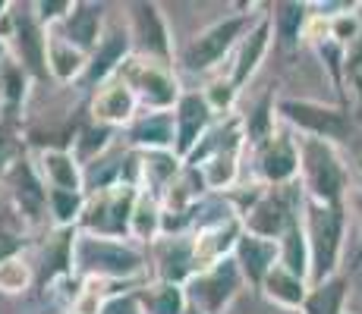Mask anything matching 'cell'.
<instances>
[{
  "label": "cell",
  "instance_id": "obj_3",
  "mask_svg": "<svg viewBox=\"0 0 362 314\" xmlns=\"http://www.w3.org/2000/svg\"><path fill=\"white\" fill-rule=\"evenodd\" d=\"M299 188H303L299 183L277 186V188L268 186L259 198L252 201V207H246V211L240 214L243 229L252 236H262V239L281 242V236L303 217L305 192H299Z\"/></svg>",
  "mask_w": 362,
  "mask_h": 314
},
{
  "label": "cell",
  "instance_id": "obj_1",
  "mask_svg": "<svg viewBox=\"0 0 362 314\" xmlns=\"http://www.w3.org/2000/svg\"><path fill=\"white\" fill-rule=\"evenodd\" d=\"M299 186L318 205H346L350 170L334 142L299 135Z\"/></svg>",
  "mask_w": 362,
  "mask_h": 314
},
{
  "label": "cell",
  "instance_id": "obj_37",
  "mask_svg": "<svg viewBox=\"0 0 362 314\" xmlns=\"http://www.w3.org/2000/svg\"><path fill=\"white\" fill-rule=\"evenodd\" d=\"M107 135H110V129L107 126H98V129H88L86 135H82V157H92L95 155V145H98V151L107 145Z\"/></svg>",
  "mask_w": 362,
  "mask_h": 314
},
{
  "label": "cell",
  "instance_id": "obj_20",
  "mask_svg": "<svg viewBox=\"0 0 362 314\" xmlns=\"http://www.w3.org/2000/svg\"><path fill=\"white\" fill-rule=\"evenodd\" d=\"M309 289H312L309 283L299 280L296 274H290V270L281 267V264H277L262 283L264 298L281 305V308H287V311H303V302H305V296H309Z\"/></svg>",
  "mask_w": 362,
  "mask_h": 314
},
{
  "label": "cell",
  "instance_id": "obj_30",
  "mask_svg": "<svg viewBox=\"0 0 362 314\" xmlns=\"http://www.w3.org/2000/svg\"><path fill=\"white\" fill-rule=\"evenodd\" d=\"M158 229H161V211H158L155 198L151 195H142L139 192V201H136V211H132V227L129 233L136 236V239H155Z\"/></svg>",
  "mask_w": 362,
  "mask_h": 314
},
{
  "label": "cell",
  "instance_id": "obj_26",
  "mask_svg": "<svg viewBox=\"0 0 362 314\" xmlns=\"http://www.w3.org/2000/svg\"><path fill=\"white\" fill-rule=\"evenodd\" d=\"M13 188H16L19 211H23L29 220H38L41 214H45V207H47V188L38 183L35 170L25 164V160L23 164H16V170H13Z\"/></svg>",
  "mask_w": 362,
  "mask_h": 314
},
{
  "label": "cell",
  "instance_id": "obj_28",
  "mask_svg": "<svg viewBox=\"0 0 362 314\" xmlns=\"http://www.w3.org/2000/svg\"><path fill=\"white\" fill-rule=\"evenodd\" d=\"M47 69L60 82H73L82 69H88V63H86V54L69 44L64 35H54V38H47Z\"/></svg>",
  "mask_w": 362,
  "mask_h": 314
},
{
  "label": "cell",
  "instance_id": "obj_35",
  "mask_svg": "<svg viewBox=\"0 0 362 314\" xmlns=\"http://www.w3.org/2000/svg\"><path fill=\"white\" fill-rule=\"evenodd\" d=\"M0 85H4V95L6 97V104H10V110L16 107L19 101L25 97V82H23V69H16V66H10L4 76H0Z\"/></svg>",
  "mask_w": 362,
  "mask_h": 314
},
{
  "label": "cell",
  "instance_id": "obj_44",
  "mask_svg": "<svg viewBox=\"0 0 362 314\" xmlns=\"http://www.w3.org/2000/svg\"><path fill=\"white\" fill-rule=\"evenodd\" d=\"M346 314H353V311H346Z\"/></svg>",
  "mask_w": 362,
  "mask_h": 314
},
{
  "label": "cell",
  "instance_id": "obj_23",
  "mask_svg": "<svg viewBox=\"0 0 362 314\" xmlns=\"http://www.w3.org/2000/svg\"><path fill=\"white\" fill-rule=\"evenodd\" d=\"M281 267H287L290 274H296L299 280H305L312 286V251H309V239H305V227L303 217H299L287 233L281 236Z\"/></svg>",
  "mask_w": 362,
  "mask_h": 314
},
{
  "label": "cell",
  "instance_id": "obj_42",
  "mask_svg": "<svg viewBox=\"0 0 362 314\" xmlns=\"http://www.w3.org/2000/svg\"><path fill=\"white\" fill-rule=\"evenodd\" d=\"M186 314H205V311L196 308V305H189V308H186Z\"/></svg>",
  "mask_w": 362,
  "mask_h": 314
},
{
  "label": "cell",
  "instance_id": "obj_14",
  "mask_svg": "<svg viewBox=\"0 0 362 314\" xmlns=\"http://www.w3.org/2000/svg\"><path fill=\"white\" fill-rule=\"evenodd\" d=\"M211 114L214 110L208 107L205 95H183L177 104V145H173V151H177L180 157H189L192 151H196V142H202V135H205L208 123H211Z\"/></svg>",
  "mask_w": 362,
  "mask_h": 314
},
{
  "label": "cell",
  "instance_id": "obj_43",
  "mask_svg": "<svg viewBox=\"0 0 362 314\" xmlns=\"http://www.w3.org/2000/svg\"><path fill=\"white\" fill-rule=\"evenodd\" d=\"M6 6H10V4H4V0H0V16H4V10H6Z\"/></svg>",
  "mask_w": 362,
  "mask_h": 314
},
{
  "label": "cell",
  "instance_id": "obj_4",
  "mask_svg": "<svg viewBox=\"0 0 362 314\" xmlns=\"http://www.w3.org/2000/svg\"><path fill=\"white\" fill-rule=\"evenodd\" d=\"M277 116L299 129V135L325 138V142H344L353 132V116L346 107L325 101H312V97H284L277 101Z\"/></svg>",
  "mask_w": 362,
  "mask_h": 314
},
{
  "label": "cell",
  "instance_id": "obj_38",
  "mask_svg": "<svg viewBox=\"0 0 362 314\" xmlns=\"http://www.w3.org/2000/svg\"><path fill=\"white\" fill-rule=\"evenodd\" d=\"M98 314H139V298H132V296L110 298L107 305H101Z\"/></svg>",
  "mask_w": 362,
  "mask_h": 314
},
{
  "label": "cell",
  "instance_id": "obj_34",
  "mask_svg": "<svg viewBox=\"0 0 362 314\" xmlns=\"http://www.w3.org/2000/svg\"><path fill=\"white\" fill-rule=\"evenodd\" d=\"M205 101H208V107H211V110H230L233 101H236V85H233V79L214 82V85L208 88Z\"/></svg>",
  "mask_w": 362,
  "mask_h": 314
},
{
  "label": "cell",
  "instance_id": "obj_39",
  "mask_svg": "<svg viewBox=\"0 0 362 314\" xmlns=\"http://www.w3.org/2000/svg\"><path fill=\"white\" fill-rule=\"evenodd\" d=\"M6 155H10V138H6V132L0 129V164L6 160Z\"/></svg>",
  "mask_w": 362,
  "mask_h": 314
},
{
  "label": "cell",
  "instance_id": "obj_41",
  "mask_svg": "<svg viewBox=\"0 0 362 314\" xmlns=\"http://www.w3.org/2000/svg\"><path fill=\"white\" fill-rule=\"evenodd\" d=\"M356 188L362 192V157L356 160Z\"/></svg>",
  "mask_w": 362,
  "mask_h": 314
},
{
  "label": "cell",
  "instance_id": "obj_9",
  "mask_svg": "<svg viewBox=\"0 0 362 314\" xmlns=\"http://www.w3.org/2000/svg\"><path fill=\"white\" fill-rule=\"evenodd\" d=\"M120 79L136 92L139 101H145L155 114H164L167 107L180 104V92H177V79L161 66V63H136L120 69Z\"/></svg>",
  "mask_w": 362,
  "mask_h": 314
},
{
  "label": "cell",
  "instance_id": "obj_40",
  "mask_svg": "<svg viewBox=\"0 0 362 314\" xmlns=\"http://www.w3.org/2000/svg\"><path fill=\"white\" fill-rule=\"evenodd\" d=\"M362 264V205H359V251H356V267Z\"/></svg>",
  "mask_w": 362,
  "mask_h": 314
},
{
  "label": "cell",
  "instance_id": "obj_31",
  "mask_svg": "<svg viewBox=\"0 0 362 314\" xmlns=\"http://www.w3.org/2000/svg\"><path fill=\"white\" fill-rule=\"evenodd\" d=\"M47 201H51V214L57 217L60 227L73 223L86 211V198L82 192H66V188H47Z\"/></svg>",
  "mask_w": 362,
  "mask_h": 314
},
{
  "label": "cell",
  "instance_id": "obj_12",
  "mask_svg": "<svg viewBox=\"0 0 362 314\" xmlns=\"http://www.w3.org/2000/svg\"><path fill=\"white\" fill-rule=\"evenodd\" d=\"M271 38H274V23H271V13H264L252 23V29L243 35V41L236 44V57H233V85H246L255 73H259L262 60L268 57V47H271Z\"/></svg>",
  "mask_w": 362,
  "mask_h": 314
},
{
  "label": "cell",
  "instance_id": "obj_13",
  "mask_svg": "<svg viewBox=\"0 0 362 314\" xmlns=\"http://www.w3.org/2000/svg\"><path fill=\"white\" fill-rule=\"evenodd\" d=\"M243 233H246V229H243L240 217H221V220H214L211 227L202 229V233L196 236V264H199V270L211 267V264L224 261V258H233L236 242H240Z\"/></svg>",
  "mask_w": 362,
  "mask_h": 314
},
{
  "label": "cell",
  "instance_id": "obj_5",
  "mask_svg": "<svg viewBox=\"0 0 362 314\" xmlns=\"http://www.w3.org/2000/svg\"><path fill=\"white\" fill-rule=\"evenodd\" d=\"M73 264L92 277H132L142 267V255L107 236H79L73 242Z\"/></svg>",
  "mask_w": 362,
  "mask_h": 314
},
{
  "label": "cell",
  "instance_id": "obj_6",
  "mask_svg": "<svg viewBox=\"0 0 362 314\" xmlns=\"http://www.w3.org/2000/svg\"><path fill=\"white\" fill-rule=\"evenodd\" d=\"M255 19H249L246 13H236V16H227L221 23H214L211 29H205L186 47L183 54V63L186 69H211L218 60H224L230 51H236V44L243 41V35L252 29Z\"/></svg>",
  "mask_w": 362,
  "mask_h": 314
},
{
  "label": "cell",
  "instance_id": "obj_17",
  "mask_svg": "<svg viewBox=\"0 0 362 314\" xmlns=\"http://www.w3.org/2000/svg\"><path fill=\"white\" fill-rule=\"evenodd\" d=\"M312 4H299V0H281L271 6V23H274V35L287 51H296L299 41L305 38V29L312 23Z\"/></svg>",
  "mask_w": 362,
  "mask_h": 314
},
{
  "label": "cell",
  "instance_id": "obj_33",
  "mask_svg": "<svg viewBox=\"0 0 362 314\" xmlns=\"http://www.w3.org/2000/svg\"><path fill=\"white\" fill-rule=\"evenodd\" d=\"M29 286V267L16 258L0 261V292H23Z\"/></svg>",
  "mask_w": 362,
  "mask_h": 314
},
{
  "label": "cell",
  "instance_id": "obj_2",
  "mask_svg": "<svg viewBox=\"0 0 362 314\" xmlns=\"http://www.w3.org/2000/svg\"><path fill=\"white\" fill-rule=\"evenodd\" d=\"M303 227L312 251V286L337 277L346 246V205H318L305 198Z\"/></svg>",
  "mask_w": 362,
  "mask_h": 314
},
{
  "label": "cell",
  "instance_id": "obj_8",
  "mask_svg": "<svg viewBox=\"0 0 362 314\" xmlns=\"http://www.w3.org/2000/svg\"><path fill=\"white\" fill-rule=\"evenodd\" d=\"M243 286V274L236 267L233 258H224V261L211 264V267L199 270L189 283V298L196 308H202L205 314H221L227 305L236 298Z\"/></svg>",
  "mask_w": 362,
  "mask_h": 314
},
{
  "label": "cell",
  "instance_id": "obj_11",
  "mask_svg": "<svg viewBox=\"0 0 362 314\" xmlns=\"http://www.w3.org/2000/svg\"><path fill=\"white\" fill-rule=\"evenodd\" d=\"M233 261L240 267L243 280L255 289H262L264 277L277 267L281 261V246L274 239H262V236H252V233H243L240 242H236V251H233Z\"/></svg>",
  "mask_w": 362,
  "mask_h": 314
},
{
  "label": "cell",
  "instance_id": "obj_7",
  "mask_svg": "<svg viewBox=\"0 0 362 314\" xmlns=\"http://www.w3.org/2000/svg\"><path fill=\"white\" fill-rule=\"evenodd\" d=\"M139 192L132 186H107L86 205V223L88 229H98V236H123L132 227V211H136Z\"/></svg>",
  "mask_w": 362,
  "mask_h": 314
},
{
  "label": "cell",
  "instance_id": "obj_18",
  "mask_svg": "<svg viewBox=\"0 0 362 314\" xmlns=\"http://www.w3.org/2000/svg\"><path fill=\"white\" fill-rule=\"evenodd\" d=\"M13 38H16L19 57H23V66L29 69V73L38 76V79H45L51 69H47V38H45V32L38 29V19L19 16Z\"/></svg>",
  "mask_w": 362,
  "mask_h": 314
},
{
  "label": "cell",
  "instance_id": "obj_36",
  "mask_svg": "<svg viewBox=\"0 0 362 314\" xmlns=\"http://www.w3.org/2000/svg\"><path fill=\"white\" fill-rule=\"evenodd\" d=\"M73 6L76 4H69V0H51V4H35V10H38V23H54L60 16H69Z\"/></svg>",
  "mask_w": 362,
  "mask_h": 314
},
{
  "label": "cell",
  "instance_id": "obj_29",
  "mask_svg": "<svg viewBox=\"0 0 362 314\" xmlns=\"http://www.w3.org/2000/svg\"><path fill=\"white\" fill-rule=\"evenodd\" d=\"M139 302L145 305V314H186L189 298L177 283H155L145 292H139Z\"/></svg>",
  "mask_w": 362,
  "mask_h": 314
},
{
  "label": "cell",
  "instance_id": "obj_10",
  "mask_svg": "<svg viewBox=\"0 0 362 314\" xmlns=\"http://www.w3.org/2000/svg\"><path fill=\"white\" fill-rule=\"evenodd\" d=\"M259 176L271 188L293 186L299 179V138L290 132H274L259 145Z\"/></svg>",
  "mask_w": 362,
  "mask_h": 314
},
{
  "label": "cell",
  "instance_id": "obj_22",
  "mask_svg": "<svg viewBox=\"0 0 362 314\" xmlns=\"http://www.w3.org/2000/svg\"><path fill=\"white\" fill-rule=\"evenodd\" d=\"M346 298H350V277L337 274L312 286L303 302V314H346Z\"/></svg>",
  "mask_w": 362,
  "mask_h": 314
},
{
  "label": "cell",
  "instance_id": "obj_27",
  "mask_svg": "<svg viewBox=\"0 0 362 314\" xmlns=\"http://www.w3.org/2000/svg\"><path fill=\"white\" fill-rule=\"evenodd\" d=\"M41 170H45L51 188H66V192H82V173L76 157L64 148H51L41 157Z\"/></svg>",
  "mask_w": 362,
  "mask_h": 314
},
{
  "label": "cell",
  "instance_id": "obj_25",
  "mask_svg": "<svg viewBox=\"0 0 362 314\" xmlns=\"http://www.w3.org/2000/svg\"><path fill=\"white\" fill-rule=\"evenodd\" d=\"M129 138L148 151H167L177 145V120L170 114H148L129 129Z\"/></svg>",
  "mask_w": 362,
  "mask_h": 314
},
{
  "label": "cell",
  "instance_id": "obj_15",
  "mask_svg": "<svg viewBox=\"0 0 362 314\" xmlns=\"http://www.w3.org/2000/svg\"><path fill=\"white\" fill-rule=\"evenodd\" d=\"M129 19H132V35L142 44V51L148 57L167 60L170 57V35H167L161 6L158 4H132L129 6Z\"/></svg>",
  "mask_w": 362,
  "mask_h": 314
},
{
  "label": "cell",
  "instance_id": "obj_21",
  "mask_svg": "<svg viewBox=\"0 0 362 314\" xmlns=\"http://www.w3.org/2000/svg\"><path fill=\"white\" fill-rule=\"evenodd\" d=\"M98 29H101V6L95 4H76L73 13L66 16L64 23V38L73 47H79L82 54L86 51H98Z\"/></svg>",
  "mask_w": 362,
  "mask_h": 314
},
{
  "label": "cell",
  "instance_id": "obj_16",
  "mask_svg": "<svg viewBox=\"0 0 362 314\" xmlns=\"http://www.w3.org/2000/svg\"><path fill=\"white\" fill-rule=\"evenodd\" d=\"M158 274H161V283H183L189 280L199 270L196 264V242L183 239V236H173V239L158 242Z\"/></svg>",
  "mask_w": 362,
  "mask_h": 314
},
{
  "label": "cell",
  "instance_id": "obj_32",
  "mask_svg": "<svg viewBox=\"0 0 362 314\" xmlns=\"http://www.w3.org/2000/svg\"><path fill=\"white\" fill-rule=\"evenodd\" d=\"M271 135H274V101L264 97V101L252 110V114H249V120H246V142L264 145Z\"/></svg>",
  "mask_w": 362,
  "mask_h": 314
},
{
  "label": "cell",
  "instance_id": "obj_24",
  "mask_svg": "<svg viewBox=\"0 0 362 314\" xmlns=\"http://www.w3.org/2000/svg\"><path fill=\"white\" fill-rule=\"evenodd\" d=\"M129 51V38L127 32H107L101 38L98 51L92 54V63H88V82H104L110 73H117V69H123V57H127Z\"/></svg>",
  "mask_w": 362,
  "mask_h": 314
},
{
  "label": "cell",
  "instance_id": "obj_19",
  "mask_svg": "<svg viewBox=\"0 0 362 314\" xmlns=\"http://www.w3.org/2000/svg\"><path fill=\"white\" fill-rule=\"evenodd\" d=\"M136 92L127 85L123 79H114L107 85H101V92L95 95V104H92V114L95 120H101L104 126L107 123H127L136 110Z\"/></svg>",
  "mask_w": 362,
  "mask_h": 314
}]
</instances>
